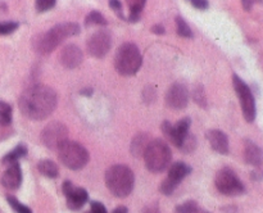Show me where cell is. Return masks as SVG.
Returning a JSON list of instances; mask_svg holds the SVG:
<instances>
[{
    "label": "cell",
    "instance_id": "obj_21",
    "mask_svg": "<svg viewBox=\"0 0 263 213\" xmlns=\"http://www.w3.org/2000/svg\"><path fill=\"white\" fill-rule=\"evenodd\" d=\"M26 154H27V148L21 144V145L15 146L13 150H10L9 153H8L4 158H3V163H5V164L17 163L21 158H23V157L26 156Z\"/></svg>",
    "mask_w": 263,
    "mask_h": 213
},
{
    "label": "cell",
    "instance_id": "obj_6",
    "mask_svg": "<svg viewBox=\"0 0 263 213\" xmlns=\"http://www.w3.org/2000/svg\"><path fill=\"white\" fill-rule=\"evenodd\" d=\"M58 157L62 163L69 169H81L89 162V153L81 144L67 140L58 148Z\"/></svg>",
    "mask_w": 263,
    "mask_h": 213
},
{
    "label": "cell",
    "instance_id": "obj_34",
    "mask_svg": "<svg viewBox=\"0 0 263 213\" xmlns=\"http://www.w3.org/2000/svg\"><path fill=\"white\" fill-rule=\"evenodd\" d=\"M87 213H108L104 205L99 202H91V210Z\"/></svg>",
    "mask_w": 263,
    "mask_h": 213
},
{
    "label": "cell",
    "instance_id": "obj_9",
    "mask_svg": "<svg viewBox=\"0 0 263 213\" xmlns=\"http://www.w3.org/2000/svg\"><path fill=\"white\" fill-rule=\"evenodd\" d=\"M68 140V130L62 122H50L41 132V143L49 149H57Z\"/></svg>",
    "mask_w": 263,
    "mask_h": 213
},
{
    "label": "cell",
    "instance_id": "obj_36",
    "mask_svg": "<svg viewBox=\"0 0 263 213\" xmlns=\"http://www.w3.org/2000/svg\"><path fill=\"white\" fill-rule=\"evenodd\" d=\"M151 30L152 32L157 33V35H163L164 33V27L162 25H154Z\"/></svg>",
    "mask_w": 263,
    "mask_h": 213
},
{
    "label": "cell",
    "instance_id": "obj_38",
    "mask_svg": "<svg viewBox=\"0 0 263 213\" xmlns=\"http://www.w3.org/2000/svg\"><path fill=\"white\" fill-rule=\"evenodd\" d=\"M252 177H253L254 180H262L263 179V171L252 172Z\"/></svg>",
    "mask_w": 263,
    "mask_h": 213
},
{
    "label": "cell",
    "instance_id": "obj_14",
    "mask_svg": "<svg viewBox=\"0 0 263 213\" xmlns=\"http://www.w3.org/2000/svg\"><path fill=\"white\" fill-rule=\"evenodd\" d=\"M63 192L67 198V205L69 209L77 210L84 207L85 203L89 199L87 191L82 187H74L71 181H64L63 184Z\"/></svg>",
    "mask_w": 263,
    "mask_h": 213
},
{
    "label": "cell",
    "instance_id": "obj_30",
    "mask_svg": "<svg viewBox=\"0 0 263 213\" xmlns=\"http://www.w3.org/2000/svg\"><path fill=\"white\" fill-rule=\"evenodd\" d=\"M57 0H36V10L40 13L51 9L55 5Z\"/></svg>",
    "mask_w": 263,
    "mask_h": 213
},
{
    "label": "cell",
    "instance_id": "obj_5",
    "mask_svg": "<svg viewBox=\"0 0 263 213\" xmlns=\"http://www.w3.org/2000/svg\"><path fill=\"white\" fill-rule=\"evenodd\" d=\"M143 56L138 46L133 43H125L117 49L115 56L116 69L122 76H133L140 69Z\"/></svg>",
    "mask_w": 263,
    "mask_h": 213
},
{
    "label": "cell",
    "instance_id": "obj_19",
    "mask_svg": "<svg viewBox=\"0 0 263 213\" xmlns=\"http://www.w3.org/2000/svg\"><path fill=\"white\" fill-rule=\"evenodd\" d=\"M149 143L151 141H149V138L146 133H139V135H136L134 138L133 143H131V153L135 157L143 156Z\"/></svg>",
    "mask_w": 263,
    "mask_h": 213
},
{
    "label": "cell",
    "instance_id": "obj_25",
    "mask_svg": "<svg viewBox=\"0 0 263 213\" xmlns=\"http://www.w3.org/2000/svg\"><path fill=\"white\" fill-rule=\"evenodd\" d=\"M176 28H177V33L181 37H187L192 38L193 37V32L190 30L189 25L185 22V20L182 17H176Z\"/></svg>",
    "mask_w": 263,
    "mask_h": 213
},
{
    "label": "cell",
    "instance_id": "obj_3",
    "mask_svg": "<svg viewBox=\"0 0 263 213\" xmlns=\"http://www.w3.org/2000/svg\"><path fill=\"white\" fill-rule=\"evenodd\" d=\"M134 172L123 164H115L105 172V185L117 198H126L134 189Z\"/></svg>",
    "mask_w": 263,
    "mask_h": 213
},
{
    "label": "cell",
    "instance_id": "obj_29",
    "mask_svg": "<svg viewBox=\"0 0 263 213\" xmlns=\"http://www.w3.org/2000/svg\"><path fill=\"white\" fill-rule=\"evenodd\" d=\"M195 146H197V139H195V136L193 135H187L186 138H185L184 143H182L181 145V150L184 151V153H192L193 150L195 149Z\"/></svg>",
    "mask_w": 263,
    "mask_h": 213
},
{
    "label": "cell",
    "instance_id": "obj_23",
    "mask_svg": "<svg viewBox=\"0 0 263 213\" xmlns=\"http://www.w3.org/2000/svg\"><path fill=\"white\" fill-rule=\"evenodd\" d=\"M107 20L104 18V15L102 13L97 12V10H92L85 18V26L86 27H91V26H105L107 25Z\"/></svg>",
    "mask_w": 263,
    "mask_h": 213
},
{
    "label": "cell",
    "instance_id": "obj_20",
    "mask_svg": "<svg viewBox=\"0 0 263 213\" xmlns=\"http://www.w3.org/2000/svg\"><path fill=\"white\" fill-rule=\"evenodd\" d=\"M37 168L41 172V175L49 177V179H55L58 176V167L50 159H43V161L39 162Z\"/></svg>",
    "mask_w": 263,
    "mask_h": 213
},
{
    "label": "cell",
    "instance_id": "obj_39",
    "mask_svg": "<svg viewBox=\"0 0 263 213\" xmlns=\"http://www.w3.org/2000/svg\"><path fill=\"white\" fill-rule=\"evenodd\" d=\"M112 213H128V210H127V208L122 207V205H121V207L116 208V209L113 210Z\"/></svg>",
    "mask_w": 263,
    "mask_h": 213
},
{
    "label": "cell",
    "instance_id": "obj_28",
    "mask_svg": "<svg viewBox=\"0 0 263 213\" xmlns=\"http://www.w3.org/2000/svg\"><path fill=\"white\" fill-rule=\"evenodd\" d=\"M193 98H194L195 103L199 104L200 107H207V99H205V94H204V87L198 85L197 87L193 91Z\"/></svg>",
    "mask_w": 263,
    "mask_h": 213
},
{
    "label": "cell",
    "instance_id": "obj_4",
    "mask_svg": "<svg viewBox=\"0 0 263 213\" xmlns=\"http://www.w3.org/2000/svg\"><path fill=\"white\" fill-rule=\"evenodd\" d=\"M143 156L146 168L154 173L163 172L170 166L172 159L171 149L167 145V143H164L161 139L152 140L146 146Z\"/></svg>",
    "mask_w": 263,
    "mask_h": 213
},
{
    "label": "cell",
    "instance_id": "obj_17",
    "mask_svg": "<svg viewBox=\"0 0 263 213\" xmlns=\"http://www.w3.org/2000/svg\"><path fill=\"white\" fill-rule=\"evenodd\" d=\"M207 139L213 150L220 154H229V139L225 132L221 130H210L207 132Z\"/></svg>",
    "mask_w": 263,
    "mask_h": 213
},
{
    "label": "cell",
    "instance_id": "obj_35",
    "mask_svg": "<svg viewBox=\"0 0 263 213\" xmlns=\"http://www.w3.org/2000/svg\"><path fill=\"white\" fill-rule=\"evenodd\" d=\"M263 0H241V4H243V8L244 9L248 12V10L252 9V7H253L254 3H262Z\"/></svg>",
    "mask_w": 263,
    "mask_h": 213
},
{
    "label": "cell",
    "instance_id": "obj_2",
    "mask_svg": "<svg viewBox=\"0 0 263 213\" xmlns=\"http://www.w3.org/2000/svg\"><path fill=\"white\" fill-rule=\"evenodd\" d=\"M80 26L73 22L61 23L33 38V49L40 54H49L66 38L80 33Z\"/></svg>",
    "mask_w": 263,
    "mask_h": 213
},
{
    "label": "cell",
    "instance_id": "obj_32",
    "mask_svg": "<svg viewBox=\"0 0 263 213\" xmlns=\"http://www.w3.org/2000/svg\"><path fill=\"white\" fill-rule=\"evenodd\" d=\"M109 7L110 9H113V12H115L118 17L123 18L122 4H121L120 0H109Z\"/></svg>",
    "mask_w": 263,
    "mask_h": 213
},
{
    "label": "cell",
    "instance_id": "obj_27",
    "mask_svg": "<svg viewBox=\"0 0 263 213\" xmlns=\"http://www.w3.org/2000/svg\"><path fill=\"white\" fill-rule=\"evenodd\" d=\"M175 213H198V204L194 200H187L182 204L177 205Z\"/></svg>",
    "mask_w": 263,
    "mask_h": 213
},
{
    "label": "cell",
    "instance_id": "obj_33",
    "mask_svg": "<svg viewBox=\"0 0 263 213\" xmlns=\"http://www.w3.org/2000/svg\"><path fill=\"white\" fill-rule=\"evenodd\" d=\"M186 2H189L193 7L197 8V9L199 10H205L208 9V7H210L208 0H186Z\"/></svg>",
    "mask_w": 263,
    "mask_h": 213
},
{
    "label": "cell",
    "instance_id": "obj_8",
    "mask_svg": "<svg viewBox=\"0 0 263 213\" xmlns=\"http://www.w3.org/2000/svg\"><path fill=\"white\" fill-rule=\"evenodd\" d=\"M216 187L221 194L235 197L244 192V185L231 168H222L217 172L215 179Z\"/></svg>",
    "mask_w": 263,
    "mask_h": 213
},
{
    "label": "cell",
    "instance_id": "obj_24",
    "mask_svg": "<svg viewBox=\"0 0 263 213\" xmlns=\"http://www.w3.org/2000/svg\"><path fill=\"white\" fill-rule=\"evenodd\" d=\"M12 122V107L0 100V126H8Z\"/></svg>",
    "mask_w": 263,
    "mask_h": 213
},
{
    "label": "cell",
    "instance_id": "obj_13",
    "mask_svg": "<svg viewBox=\"0 0 263 213\" xmlns=\"http://www.w3.org/2000/svg\"><path fill=\"white\" fill-rule=\"evenodd\" d=\"M166 103L172 109H184L189 103V91L186 86L180 82L171 85L166 94Z\"/></svg>",
    "mask_w": 263,
    "mask_h": 213
},
{
    "label": "cell",
    "instance_id": "obj_10",
    "mask_svg": "<svg viewBox=\"0 0 263 213\" xmlns=\"http://www.w3.org/2000/svg\"><path fill=\"white\" fill-rule=\"evenodd\" d=\"M190 172H192V168H190L186 163H184V162H176V163L172 164V166L170 167L168 176L161 182V186H159V190H161L162 194L171 195L172 192L176 190V187L179 186L180 182H181Z\"/></svg>",
    "mask_w": 263,
    "mask_h": 213
},
{
    "label": "cell",
    "instance_id": "obj_15",
    "mask_svg": "<svg viewBox=\"0 0 263 213\" xmlns=\"http://www.w3.org/2000/svg\"><path fill=\"white\" fill-rule=\"evenodd\" d=\"M82 59H84V55H82L81 49L74 44L64 46L59 54V61L62 66L67 69H73L79 67L82 63Z\"/></svg>",
    "mask_w": 263,
    "mask_h": 213
},
{
    "label": "cell",
    "instance_id": "obj_12",
    "mask_svg": "<svg viewBox=\"0 0 263 213\" xmlns=\"http://www.w3.org/2000/svg\"><path fill=\"white\" fill-rule=\"evenodd\" d=\"M192 125V120L189 117L182 118L175 126H172L168 121H164L162 123V131L164 135L168 138V140L174 144L176 148H181L182 143H184L185 138L189 135V128Z\"/></svg>",
    "mask_w": 263,
    "mask_h": 213
},
{
    "label": "cell",
    "instance_id": "obj_26",
    "mask_svg": "<svg viewBox=\"0 0 263 213\" xmlns=\"http://www.w3.org/2000/svg\"><path fill=\"white\" fill-rule=\"evenodd\" d=\"M7 200H8V203H9L10 207L13 208V210H14V212H17V213H32V210H31L30 208L27 207V205L22 204L20 200L15 199V198L12 197V195H8Z\"/></svg>",
    "mask_w": 263,
    "mask_h": 213
},
{
    "label": "cell",
    "instance_id": "obj_22",
    "mask_svg": "<svg viewBox=\"0 0 263 213\" xmlns=\"http://www.w3.org/2000/svg\"><path fill=\"white\" fill-rule=\"evenodd\" d=\"M145 3L146 0H127L128 8H130V17H128L130 22H138Z\"/></svg>",
    "mask_w": 263,
    "mask_h": 213
},
{
    "label": "cell",
    "instance_id": "obj_37",
    "mask_svg": "<svg viewBox=\"0 0 263 213\" xmlns=\"http://www.w3.org/2000/svg\"><path fill=\"white\" fill-rule=\"evenodd\" d=\"M144 213H161V212H159V209L157 205L151 204L149 207H146L145 209H144Z\"/></svg>",
    "mask_w": 263,
    "mask_h": 213
},
{
    "label": "cell",
    "instance_id": "obj_1",
    "mask_svg": "<svg viewBox=\"0 0 263 213\" xmlns=\"http://www.w3.org/2000/svg\"><path fill=\"white\" fill-rule=\"evenodd\" d=\"M58 103L57 92L45 85H33L23 91L20 98V109L23 115L33 121L48 118Z\"/></svg>",
    "mask_w": 263,
    "mask_h": 213
},
{
    "label": "cell",
    "instance_id": "obj_40",
    "mask_svg": "<svg viewBox=\"0 0 263 213\" xmlns=\"http://www.w3.org/2000/svg\"><path fill=\"white\" fill-rule=\"evenodd\" d=\"M202 213H210V212H202Z\"/></svg>",
    "mask_w": 263,
    "mask_h": 213
},
{
    "label": "cell",
    "instance_id": "obj_18",
    "mask_svg": "<svg viewBox=\"0 0 263 213\" xmlns=\"http://www.w3.org/2000/svg\"><path fill=\"white\" fill-rule=\"evenodd\" d=\"M244 159L251 166L259 167L263 163V150L253 141L247 140L244 145Z\"/></svg>",
    "mask_w": 263,
    "mask_h": 213
},
{
    "label": "cell",
    "instance_id": "obj_31",
    "mask_svg": "<svg viewBox=\"0 0 263 213\" xmlns=\"http://www.w3.org/2000/svg\"><path fill=\"white\" fill-rule=\"evenodd\" d=\"M18 28L17 22H4L0 23V35H10Z\"/></svg>",
    "mask_w": 263,
    "mask_h": 213
},
{
    "label": "cell",
    "instance_id": "obj_16",
    "mask_svg": "<svg viewBox=\"0 0 263 213\" xmlns=\"http://www.w3.org/2000/svg\"><path fill=\"white\" fill-rule=\"evenodd\" d=\"M21 182H22V169H21V166L18 164V162L17 163H12L8 167L7 171L3 173V186L9 190H15L21 186Z\"/></svg>",
    "mask_w": 263,
    "mask_h": 213
},
{
    "label": "cell",
    "instance_id": "obj_7",
    "mask_svg": "<svg viewBox=\"0 0 263 213\" xmlns=\"http://www.w3.org/2000/svg\"><path fill=\"white\" fill-rule=\"evenodd\" d=\"M233 85L234 89H235L236 95H238L239 98V102H240L244 118H246L247 122L252 123L256 120L257 108L256 100H254L253 94H252L251 87H249L238 74H234L233 76Z\"/></svg>",
    "mask_w": 263,
    "mask_h": 213
},
{
    "label": "cell",
    "instance_id": "obj_11",
    "mask_svg": "<svg viewBox=\"0 0 263 213\" xmlns=\"http://www.w3.org/2000/svg\"><path fill=\"white\" fill-rule=\"evenodd\" d=\"M87 51L94 58H104L112 46V36L107 30H98L87 38Z\"/></svg>",
    "mask_w": 263,
    "mask_h": 213
}]
</instances>
